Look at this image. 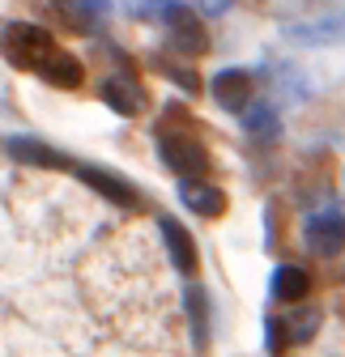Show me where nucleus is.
<instances>
[{"mask_svg": "<svg viewBox=\"0 0 345 357\" xmlns=\"http://www.w3.org/2000/svg\"><path fill=\"white\" fill-rule=\"evenodd\" d=\"M0 52H5V60L13 68L43 73V64L60 52V43L34 22H13V26H5V34H0Z\"/></svg>", "mask_w": 345, "mask_h": 357, "instance_id": "nucleus-1", "label": "nucleus"}, {"mask_svg": "<svg viewBox=\"0 0 345 357\" xmlns=\"http://www.w3.org/2000/svg\"><path fill=\"white\" fill-rule=\"evenodd\" d=\"M158 153L179 178H205L209 174V153L188 132H158Z\"/></svg>", "mask_w": 345, "mask_h": 357, "instance_id": "nucleus-2", "label": "nucleus"}, {"mask_svg": "<svg viewBox=\"0 0 345 357\" xmlns=\"http://www.w3.org/2000/svg\"><path fill=\"white\" fill-rule=\"evenodd\" d=\"M286 38L303 43V47H328V43H341L345 38V9H324V13H311L303 22H290Z\"/></svg>", "mask_w": 345, "mask_h": 357, "instance_id": "nucleus-3", "label": "nucleus"}, {"mask_svg": "<svg viewBox=\"0 0 345 357\" xmlns=\"http://www.w3.org/2000/svg\"><path fill=\"white\" fill-rule=\"evenodd\" d=\"M303 238L316 255H341L345 251V213L341 208H320L307 217Z\"/></svg>", "mask_w": 345, "mask_h": 357, "instance_id": "nucleus-4", "label": "nucleus"}, {"mask_svg": "<svg viewBox=\"0 0 345 357\" xmlns=\"http://www.w3.org/2000/svg\"><path fill=\"white\" fill-rule=\"evenodd\" d=\"M213 102H218L222 111H230V115H243L251 107V73L222 68L218 77H213Z\"/></svg>", "mask_w": 345, "mask_h": 357, "instance_id": "nucleus-5", "label": "nucleus"}, {"mask_svg": "<svg viewBox=\"0 0 345 357\" xmlns=\"http://www.w3.org/2000/svg\"><path fill=\"white\" fill-rule=\"evenodd\" d=\"M166 30H170V43H175L179 52H188V56H205V52H209V34H205L200 17H196L192 9L175 5V13L166 17Z\"/></svg>", "mask_w": 345, "mask_h": 357, "instance_id": "nucleus-6", "label": "nucleus"}, {"mask_svg": "<svg viewBox=\"0 0 345 357\" xmlns=\"http://www.w3.org/2000/svg\"><path fill=\"white\" fill-rule=\"evenodd\" d=\"M77 174H81V183H85V188H94V192H98V196H107L111 204H119V208H141V196H137V188H128L119 174H111V170H98V166H81Z\"/></svg>", "mask_w": 345, "mask_h": 357, "instance_id": "nucleus-7", "label": "nucleus"}, {"mask_svg": "<svg viewBox=\"0 0 345 357\" xmlns=\"http://www.w3.org/2000/svg\"><path fill=\"white\" fill-rule=\"evenodd\" d=\"M158 230H162V243H166L170 264H175L184 277H192V273H196V243H192V234L179 226L175 217H162V221H158Z\"/></svg>", "mask_w": 345, "mask_h": 357, "instance_id": "nucleus-8", "label": "nucleus"}, {"mask_svg": "<svg viewBox=\"0 0 345 357\" xmlns=\"http://www.w3.org/2000/svg\"><path fill=\"white\" fill-rule=\"evenodd\" d=\"M98 94H103V102H107L115 115H128V119H133V115H141V111H145V94H141V85H133L128 77H107Z\"/></svg>", "mask_w": 345, "mask_h": 357, "instance_id": "nucleus-9", "label": "nucleus"}, {"mask_svg": "<svg viewBox=\"0 0 345 357\" xmlns=\"http://www.w3.org/2000/svg\"><path fill=\"white\" fill-rule=\"evenodd\" d=\"M179 200L200 213V217H222L226 213V192L213 188V183H200V178H184L179 183Z\"/></svg>", "mask_w": 345, "mask_h": 357, "instance_id": "nucleus-10", "label": "nucleus"}, {"mask_svg": "<svg viewBox=\"0 0 345 357\" xmlns=\"http://www.w3.org/2000/svg\"><path fill=\"white\" fill-rule=\"evenodd\" d=\"M9 153H13L17 162H26V166H47V170H64V166H68V158H64L60 149L43 145V141H34V137H13V141H9Z\"/></svg>", "mask_w": 345, "mask_h": 357, "instance_id": "nucleus-11", "label": "nucleus"}, {"mask_svg": "<svg viewBox=\"0 0 345 357\" xmlns=\"http://www.w3.org/2000/svg\"><path fill=\"white\" fill-rule=\"evenodd\" d=\"M311 294V277H307V268H298V264H281L277 273H273V298L277 302H303Z\"/></svg>", "mask_w": 345, "mask_h": 357, "instance_id": "nucleus-12", "label": "nucleus"}, {"mask_svg": "<svg viewBox=\"0 0 345 357\" xmlns=\"http://www.w3.org/2000/svg\"><path fill=\"white\" fill-rule=\"evenodd\" d=\"M43 81H47V85H56V89H77L81 85V77H85V68H81V60L77 56H68L64 47L47 60V64H43V73H38Z\"/></svg>", "mask_w": 345, "mask_h": 357, "instance_id": "nucleus-13", "label": "nucleus"}, {"mask_svg": "<svg viewBox=\"0 0 345 357\" xmlns=\"http://www.w3.org/2000/svg\"><path fill=\"white\" fill-rule=\"evenodd\" d=\"M56 5H60V9L68 13V22H73V26L90 30V26H98V22L107 17L111 0H56Z\"/></svg>", "mask_w": 345, "mask_h": 357, "instance_id": "nucleus-14", "label": "nucleus"}, {"mask_svg": "<svg viewBox=\"0 0 345 357\" xmlns=\"http://www.w3.org/2000/svg\"><path fill=\"white\" fill-rule=\"evenodd\" d=\"M119 5L133 13L137 22H162V26H166V17L175 13L179 0H119Z\"/></svg>", "mask_w": 345, "mask_h": 357, "instance_id": "nucleus-15", "label": "nucleus"}, {"mask_svg": "<svg viewBox=\"0 0 345 357\" xmlns=\"http://www.w3.org/2000/svg\"><path fill=\"white\" fill-rule=\"evenodd\" d=\"M243 128L251 132V137H273V132H277V107L251 102V107L243 111Z\"/></svg>", "mask_w": 345, "mask_h": 357, "instance_id": "nucleus-16", "label": "nucleus"}, {"mask_svg": "<svg viewBox=\"0 0 345 357\" xmlns=\"http://www.w3.org/2000/svg\"><path fill=\"white\" fill-rule=\"evenodd\" d=\"M188 310H192V336H196V344H205L209 340V328H205L209 306H205V289L200 285H188Z\"/></svg>", "mask_w": 345, "mask_h": 357, "instance_id": "nucleus-17", "label": "nucleus"}, {"mask_svg": "<svg viewBox=\"0 0 345 357\" xmlns=\"http://www.w3.org/2000/svg\"><path fill=\"white\" fill-rule=\"evenodd\" d=\"M290 324V340H311L316 336V328H320V310H311V306H303V310H294V315H286Z\"/></svg>", "mask_w": 345, "mask_h": 357, "instance_id": "nucleus-18", "label": "nucleus"}, {"mask_svg": "<svg viewBox=\"0 0 345 357\" xmlns=\"http://www.w3.org/2000/svg\"><path fill=\"white\" fill-rule=\"evenodd\" d=\"M286 344H290L286 319H281V315H269V319H265V349H269V353H286Z\"/></svg>", "mask_w": 345, "mask_h": 357, "instance_id": "nucleus-19", "label": "nucleus"}, {"mask_svg": "<svg viewBox=\"0 0 345 357\" xmlns=\"http://www.w3.org/2000/svg\"><path fill=\"white\" fill-rule=\"evenodd\" d=\"M170 81H175V85H184V89H196V77H192L188 68H170Z\"/></svg>", "mask_w": 345, "mask_h": 357, "instance_id": "nucleus-20", "label": "nucleus"}, {"mask_svg": "<svg viewBox=\"0 0 345 357\" xmlns=\"http://www.w3.org/2000/svg\"><path fill=\"white\" fill-rule=\"evenodd\" d=\"M200 5H205V13H226L230 0H200Z\"/></svg>", "mask_w": 345, "mask_h": 357, "instance_id": "nucleus-21", "label": "nucleus"}]
</instances>
